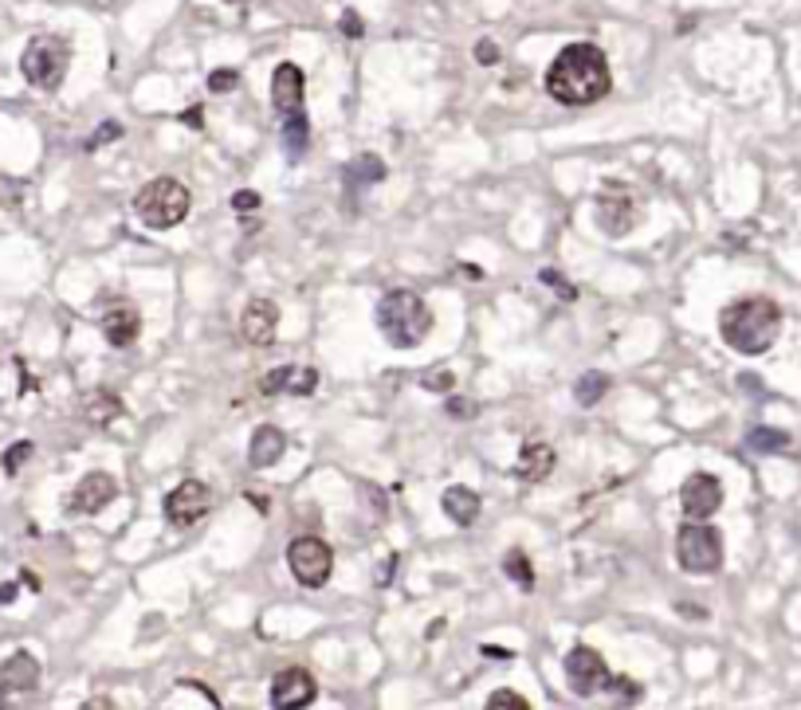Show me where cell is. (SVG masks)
Segmentation results:
<instances>
[{"label":"cell","mask_w":801,"mask_h":710,"mask_svg":"<svg viewBox=\"0 0 801 710\" xmlns=\"http://www.w3.org/2000/svg\"><path fill=\"white\" fill-rule=\"evenodd\" d=\"M613 87L609 59L597 44H570L547 67V94L562 106H594Z\"/></svg>","instance_id":"6da1fadb"},{"label":"cell","mask_w":801,"mask_h":710,"mask_svg":"<svg viewBox=\"0 0 801 710\" xmlns=\"http://www.w3.org/2000/svg\"><path fill=\"white\" fill-rule=\"evenodd\" d=\"M778 330H782V310H778L774 299H763V295L731 302V307H723V314H719V334H723V342L746 357L766 354V350L778 342Z\"/></svg>","instance_id":"7a4b0ae2"},{"label":"cell","mask_w":801,"mask_h":710,"mask_svg":"<svg viewBox=\"0 0 801 710\" xmlns=\"http://www.w3.org/2000/svg\"><path fill=\"white\" fill-rule=\"evenodd\" d=\"M377 330L389 346L413 350L421 346L428 330H433V310L424 307V299L416 290H386L377 302Z\"/></svg>","instance_id":"3957f363"},{"label":"cell","mask_w":801,"mask_h":710,"mask_svg":"<svg viewBox=\"0 0 801 710\" xmlns=\"http://www.w3.org/2000/svg\"><path fill=\"white\" fill-rule=\"evenodd\" d=\"M188 208H193V197H188V188L173 178L150 181V185H141L138 197H134V216H138L146 228H153V232L178 228L188 216Z\"/></svg>","instance_id":"277c9868"},{"label":"cell","mask_w":801,"mask_h":710,"mask_svg":"<svg viewBox=\"0 0 801 710\" xmlns=\"http://www.w3.org/2000/svg\"><path fill=\"white\" fill-rule=\"evenodd\" d=\"M71 67V44L64 36H32L20 56V76L36 91H59Z\"/></svg>","instance_id":"5b68a950"},{"label":"cell","mask_w":801,"mask_h":710,"mask_svg":"<svg viewBox=\"0 0 801 710\" xmlns=\"http://www.w3.org/2000/svg\"><path fill=\"white\" fill-rule=\"evenodd\" d=\"M676 561L688 573H716L723 565V534L707 523H688L676 534Z\"/></svg>","instance_id":"8992f818"},{"label":"cell","mask_w":801,"mask_h":710,"mask_svg":"<svg viewBox=\"0 0 801 710\" xmlns=\"http://www.w3.org/2000/svg\"><path fill=\"white\" fill-rule=\"evenodd\" d=\"M287 565H291L299 585L322 589L330 581V570H334V550H330L322 538H314V534H299V538L287 546Z\"/></svg>","instance_id":"52a82bcc"},{"label":"cell","mask_w":801,"mask_h":710,"mask_svg":"<svg viewBox=\"0 0 801 710\" xmlns=\"http://www.w3.org/2000/svg\"><path fill=\"white\" fill-rule=\"evenodd\" d=\"M562 672H565V683H570V691L582 695V699L609 691V683H613V675H609V667H605V660L590 644H577L574 652L565 655Z\"/></svg>","instance_id":"ba28073f"},{"label":"cell","mask_w":801,"mask_h":710,"mask_svg":"<svg viewBox=\"0 0 801 710\" xmlns=\"http://www.w3.org/2000/svg\"><path fill=\"white\" fill-rule=\"evenodd\" d=\"M208 511H213V491H208L201 479H185V483H178L170 495H165V523H170L173 530L197 526Z\"/></svg>","instance_id":"9c48e42d"},{"label":"cell","mask_w":801,"mask_h":710,"mask_svg":"<svg viewBox=\"0 0 801 710\" xmlns=\"http://www.w3.org/2000/svg\"><path fill=\"white\" fill-rule=\"evenodd\" d=\"M594 220H597V228H602L605 236H629L632 228H637V220H641V205L632 201L629 188L609 185L602 197H597Z\"/></svg>","instance_id":"30bf717a"},{"label":"cell","mask_w":801,"mask_h":710,"mask_svg":"<svg viewBox=\"0 0 801 710\" xmlns=\"http://www.w3.org/2000/svg\"><path fill=\"white\" fill-rule=\"evenodd\" d=\"M314 695H319L314 675L302 672V667H287V672H279L272 679L267 702H272V710H302V707H311Z\"/></svg>","instance_id":"8fae6325"},{"label":"cell","mask_w":801,"mask_h":710,"mask_svg":"<svg viewBox=\"0 0 801 710\" xmlns=\"http://www.w3.org/2000/svg\"><path fill=\"white\" fill-rule=\"evenodd\" d=\"M679 506H684L691 523H707L723 506V483L716 476H707V471H696V476H688V483L679 486Z\"/></svg>","instance_id":"7c38bea8"},{"label":"cell","mask_w":801,"mask_h":710,"mask_svg":"<svg viewBox=\"0 0 801 710\" xmlns=\"http://www.w3.org/2000/svg\"><path fill=\"white\" fill-rule=\"evenodd\" d=\"M302 103H307V83H302L299 64H279L272 71V106H275V114H279V122L307 114Z\"/></svg>","instance_id":"4fadbf2b"},{"label":"cell","mask_w":801,"mask_h":710,"mask_svg":"<svg viewBox=\"0 0 801 710\" xmlns=\"http://www.w3.org/2000/svg\"><path fill=\"white\" fill-rule=\"evenodd\" d=\"M114 495H118V483H114L106 471H91V476L79 479L76 491L67 495V511L71 514H99L103 506L114 503Z\"/></svg>","instance_id":"5bb4252c"},{"label":"cell","mask_w":801,"mask_h":710,"mask_svg":"<svg viewBox=\"0 0 801 710\" xmlns=\"http://www.w3.org/2000/svg\"><path fill=\"white\" fill-rule=\"evenodd\" d=\"M240 334L252 346H272L275 334H279V307L272 299H264V295H255L244 307V314H240Z\"/></svg>","instance_id":"9a60e30c"},{"label":"cell","mask_w":801,"mask_h":710,"mask_svg":"<svg viewBox=\"0 0 801 710\" xmlns=\"http://www.w3.org/2000/svg\"><path fill=\"white\" fill-rule=\"evenodd\" d=\"M319 389V374L311 365H287V369H275L260 381V393L275 397V393H291V397H311Z\"/></svg>","instance_id":"2e32d148"},{"label":"cell","mask_w":801,"mask_h":710,"mask_svg":"<svg viewBox=\"0 0 801 710\" xmlns=\"http://www.w3.org/2000/svg\"><path fill=\"white\" fill-rule=\"evenodd\" d=\"M138 334H141V314H138V307H130V302H118V307H111L103 314V337L114 350L134 346Z\"/></svg>","instance_id":"e0dca14e"},{"label":"cell","mask_w":801,"mask_h":710,"mask_svg":"<svg viewBox=\"0 0 801 710\" xmlns=\"http://www.w3.org/2000/svg\"><path fill=\"white\" fill-rule=\"evenodd\" d=\"M0 687H4V691H16V695L36 691V687H39V664H36V655L12 652L9 660L0 664Z\"/></svg>","instance_id":"ac0fdd59"},{"label":"cell","mask_w":801,"mask_h":710,"mask_svg":"<svg viewBox=\"0 0 801 710\" xmlns=\"http://www.w3.org/2000/svg\"><path fill=\"white\" fill-rule=\"evenodd\" d=\"M283 451H287V436H283L275 424H264V428L252 432V444H248V463H252L255 471H267V468H275V463H279Z\"/></svg>","instance_id":"d6986e66"},{"label":"cell","mask_w":801,"mask_h":710,"mask_svg":"<svg viewBox=\"0 0 801 710\" xmlns=\"http://www.w3.org/2000/svg\"><path fill=\"white\" fill-rule=\"evenodd\" d=\"M554 463H558V456H554V448H550V444H523V451H518V463H515V479H518V483L535 486V483H542L550 471H554Z\"/></svg>","instance_id":"ffe728a7"},{"label":"cell","mask_w":801,"mask_h":710,"mask_svg":"<svg viewBox=\"0 0 801 710\" xmlns=\"http://www.w3.org/2000/svg\"><path fill=\"white\" fill-rule=\"evenodd\" d=\"M440 506H444V514L453 518L456 526H471L476 518H480V495L471 491V486H448L444 491V499H440Z\"/></svg>","instance_id":"44dd1931"},{"label":"cell","mask_w":801,"mask_h":710,"mask_svg":"<svg viewBox=\"0 0 801 710\" xmlns=\"http://www.w3.org/2000/svg\"><path fill=\"white\" fill-rule=\"evenodd\" d=\"M279 146L287 153V161H299L307 153V146H311V122H307V114L279 122Z\"/></svg>","instance_id":"7402d4cb"},{"label":"cell","mask_w":801,"mask_h":710,"mask_svg":"<svg viewBox=\"0 0 801 710\" xmlns=\"http://www.w3.org/2000/svg\"><path fill=\"white\" fill-rule=\"evenodd\" d=\"M746 448L758 451V456H774V451L790 448V436L778 432V428H751L746 432Z\"/></svg>","instance_id":"603a6c76"},{"label":"cell","mask_w":801,"mask_h":710,"mask_svg":"<svg viewBox=\"0 0 801 710\" xmlns=\"http://www.w3.org/2000/svg\"><path fill=\"white\" fill-rule=\"evenodd\" d=\"M605 389H609V377L605 374H582L577 377V385H574V401L582 404V409H594L597 401L605 397Z\"/></svg>","instance_id":"cb8c5ba5"},{"label":"cell","mask_w":801,"mask_h":710,"mask_svg":"<svg viewBox=\"0 0 801 710\" xmlns=\"http://www.w3.org/2000/svg\"><path fill=\"white\" fill-rule=\"evenodd\" d=\"M87 416H91V424H111L123 416V401L114 393H106V389H99V393L87 401Z\"/></svg>","instance_id":"d4e9b609"},{"label":"cell","mask_w":801,"mask_h":710,"mask_svg":"<svg viewBox=\"0 0 801 710\" xmlns=\"http://www.w3.org/2000/svg\"><path fill=\"white\" fill-rule=\"evenodd\" d=\"M503 573H507L511 581H515L518 589H535V570H530V561L523 550H507V558H503Z\"/></svg>","instance_id":"484cf974"},{"label":"cell","mask_w":801,"mask_h":710,"mask_svg":"<svg viewBox=\"0 0 801 710\" xmlns=\"http://www.w3.org/2000/svg\"><path fill=\"white\" fill-rule=\"evenodd\" d=\"M350 181H386V161L374 158V153H362L354 165L346 169Z\"/></svg>","instance_id":"4316f807"},{"label":"cell","mask_w":801,"mask_h":710,"mask_svg":"<svg viewBox=\"0 0 801 710\" xmlns=\"http://www.w3.org/2000/svg\"><path fill=\"white\" fill-rule=\"evenodd\" d=\"M488 710H530V702H527V695H518V691H491L488 695Z\"/></svg>","instance_id":"83f0119b"},{"label":"cell","mask_w":801,"mask_h":710,"mask_svg":"<svg viewBox=\"0 0 801 710\" xmlns=\"http://www.w3.org/2000/svg\"><path fill=\"white\" fill-rule=\"evenodd\" d=\"M240 87V71H232V67H220V71H213L208 76V91L213 94H228Z\"/></svg>","instance_id":"f1b7e54d"},{"label":"cell","mask_w":801,"mask_h":710,"mask_svg":"<svg viewBox=\"0 0 801 710\" xmlns=\"http://www.w3.org/2000/svg\"><path fill=\"white\" fill-rule=\"evenodd\" d=\"M421 385L428 393H448V389H456V377L448 374V369H440V374H424Z\"/></svg>","instance_id":"f546056e"},{"label":"cell","mask_w":801,"mask_h":710,"mask_svg":"<svg viewBox=\"0 0 801 710\" xmlns=\"http://www.w3.org/2000/svg\"><path fill=\"white\" fill-rule=\"evenodd\" d=\"M609 687H613V691H617V695H621L625 707H637V702H641V687H637V683H632V679H613Z\"/></svg>","instance_id":"4dcf8cb0"},{"label":"cell","mask_w":801,"mask_h":710,"mask_svg":"<svg viewBox=\"0 0 801 710\" xmlns=\"http://www.w3.org/2000/svg\"><path fill=\"white\" fill-rule=\"evenodd\" d=\"M28 456H32V444H28V439H24V444H12L9 456H4V471H9V476H12V471H16L20 463H24V459H28Z\"/></svg>","instance_id":"1f68e13d"},{"label":"cell","mask_w":801,"mask_h":710,"mask_svg":"<svg viewBox=\"0 0 801 710\" xmlns=\"http://www.w3.org/2000/svg\"><path fill=\"white\" fill-rule=\"evenodd\" d=\"M232 208H236V213H255V208H260V193H252V188H240V193H232Z\"/></svg>","instance_id":"d6a6232c"},{"label":"cell","mask_w":801,"mask_h":710,"mask_svg":"<svg viewBox=\"0 0 801 710\" xmlns=\"http://www.w3.org/2000/svg\"><path fill=\"white\" fill-rule=\"evenodd\" d=\"M114 138H123V126H114V122H106L103 130H99L91 141H87V150H99V146H106V141H114Z\"/></svg>","instance_id":"836d02e7"},{"label":"cell","mask_w":801,"mask_h":710,"mask_svg":"<svg viewBox=\"0 0 801 710\" xmlns=\"http://www.w3.org/2000/svg\"><path fill=\"white\" fill-rule=\"evenodd\" d=\"M476 64H483V67L500 64V47L491 44V39H480V44H476Z\"/></svg>","instance_id":"e575fe53"},{"label":"cell","mask_w":801,"mask_h":710,"mask_svg":"<svg viewBox=\"0 0 801 710\" xmlns=\"http://www.w3.org/2000/svg\"><path fill=\"white\" fill-rule=\"evenodd\" d=\"M542 283H550V287H558V290H562V299H565V302H574V299H577V290L570 287V283H565L558 272H542Z\"/></svg>","instance_id":"d590c367"},{"label":"cell","mask_w":801,"mask_h":710,"mask_svg":"<svg viewBox=\"0 0 801 710\" xmlns=\"http://www.w3.org/2000/svg\"><path fill=\"white\" fill-rule=\"evenodd\" d=\"M342 32H346V36H354V39L362 36V20H358V12H342Z\"/></svg>","instance_id":"8d00e7d4"},{"label":"cell","mask_w":801,"mask_h":710,"mask_svg":"<svg viewBox=\"0 0 801 710\" xmlns=\"http://www.w3.org/2000/svg\"><path fill=\"white\" fill-rule=\"evenodd\" d=\"M448 412H453V416H471V412H476V404H471V401H448Z\"/></svg>","instance_id":"74e56055"},{"label":"cell","mask_w":801,"mask_h":710,"mask_svg":"<svg viewBox=\"0 0 801 710\" xmlns=\"http://www.w3.org/2000/svg\"><path fill=\"white\" fill-rule=\"evenodd\" d=\"M12 597H16V585H4V589H0V605H9Z\"/></svg>","instance_id":"f35d334b"},{"label":"cell","mask_w":801,"mask_h":710,"mask_svg":"<svg viewBox=\"0 0 801 710\" xmlns=\"http://www.w3.org/2000/svg\"><path fill=\"white\" fill-rule=\"evenodd\" d=\"M185 122H188V126H201V106H193V111L185 114Z\"/></svg>","instance_id":"ab89813d"},{"label":"cell","mask_w":801,"mask_h":710,"mask_svg":"<svg viewBox=\"0 0 801 710\" xmlns=\"http://www.w3.org/2000/svg\"><path fill=\"white\" fill-rule=\"evenodd\" d=\"M0 707H4V687H0Z\"/></svg>","instance_id":"60d3db41"},{"label":"cell","mask_w":801,"mask_h":710,"mask_svg":"<svg viewBox=\"0 0 801 710\" xmlns=\"http://www.w3.org/2000/svg\"><path fill=\"white\" fill-rule=\"evenodd\" d=\"M228 4H244V0H228Z\"/></svg>","instance_id":"b9f144b4"}]
</instances>
